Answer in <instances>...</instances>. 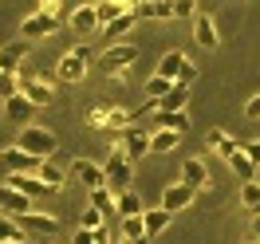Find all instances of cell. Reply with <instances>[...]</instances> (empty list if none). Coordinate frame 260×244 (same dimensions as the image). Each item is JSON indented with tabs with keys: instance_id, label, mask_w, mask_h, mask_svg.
<instances>
[{
	"instance_id": "42",
	"label": "cell",
	"mask_w": 260,
	"mask_h": 244,
	"mask_svg": "<svg viewBox=\"0 0 260 244\" xmlns=\"http://www.w3.org/2000/svg\"><path fill=\"white\" fill-rule=\"evenodd\" d=\"M241 150H244V158H248L252 165H260V138H256V142H248V146H241Z\"/></svg>"
},
{
	"instance_id": "32",
	"label": "cell",
	"mask_w": 260,
	"mask_h": 244,
	"mask_svg": "<svg viewBox=\"0 0 260 244\" xmlns=\"http://www.w3.org/2000/svg\"><path fill=\"white\" fill-rule=\"evenodd\" d=\"M91 209L103 213V217H111L114 213V193L111 189H95V193H91Z\"/></svg>"
},
{
	"instance_id": "28",
	"label": "cell",
	"mask_w": 260,
	"mask_h": 244,
	"mask_svg": "<svg viewBox=\"0 0 260 244\" xmlns=\"http://www.w3.org/2000/svg\"><path fill=\"white\" fill-rule=\"evenodd\" d=\"M181 134L174 130H150V154H170V150H178Z\"/></svg>"
},
{
	"instance_id": "1",
	"label": "cell",
	"mask_w": 260,
	"mask_h": 244,
	"mask_svg": "<svg viewBox=\"0 0 260 244\" xmlns=\"http://www.w3.org/2000/svg\"><path fill=\"white\" fill-rule=\"evenodd\" d=\"M16 91L24 98H28V102H32L36 111H40V107H51V102H55V83L48 79V75H40V71H36V67H20L16 71Z\"/></svg>"
},
{
	"instance_id": "6",
	"label": "cell",
	"mask_w": 260,
	"mask_h": 244,
	"mask_svg": "<svg viewBox=\"0 0 260 244\" xmlns=\"http://www.w3.org/2000/svg\"><path fill=\"white\" fill-rule=\"evenodd\" d=\"M134 59H138V48H134V44H111V48L95 59V67L103 71V75H122Z\"/></svg>"
},
{
	"instance_id": "9",
	"label": "cell",
	"mask_w": 260,
	"mask_h": 244,
	"mask_svg": "<svg viewBox=\"0 0 260 244\" xmlns=\"http://www.w3.org/2000/svg\"><path fill=\"white\" fill-rule=\"evenodd\" d=\"M118 150L126 154L130 162L146 158V154H150V130H142L138 122H134V126H126V130H122V142H118Z\"/></svg>"
},
{
	"instance_id": "21",
	"label": "cell",
	"mask_w": 260,
	"mask_h": 244,
	"mask_svg": "<svg viewBox=\"0 0 260 244\" xmlns=\"http://www.w3.org/2000/svg\"><path fill=\"white\" fill-rule=\"evenodd\" d=\"M55 75H59L63 83H83V79H87V63H83V59H75V55L67 51L63 59H59V67H55Z\"/></svg>"
},
{
	"instance_id": "26",
	"label": "cell",
	"mask_w": 260,
	"mask_h": 244,
	"mask_svg": "<svg viewBox=\"0 0 260 244\" xmlns=\"http://www.w3.org/2000/svg\"><path fill=\"white\" fill-rule=\"evenodd\" d=\"M205 146H209V150H217L221 158H229V154H237V150H241V146H237V142H233V138H229L225 130H221V126H213V130L205 134Z\"/></svg>"
},
{
	"instance_id": "40",
	"label": "cell",
	"mask_w": 260,
	"mask_h": 244,
	"mask_svg": "<svg viewBox=\"0 0 260 244\" xmlns=\"http://www.w3.org/2000/svg\"><path fill=\"white\" fill-rule=\"evenodd\" d=\"M59 4H63V0H40L36 12H44V16H59Z\"/></svg>"
},
{
	"instance_id": "2",
	"label": "cell",
	"mask_w": 260,
	"mask_h": 244,
	"mask_svg": "<svg viewBox=\"0 0 260 244\" xmlns=\"http://www.w3.org/2000/svg\"><path fill=\"white\" fill-rule=\"evenodd\" d=\"M138 20H185L197 16V0H142L134 8Z\"/></svg>"
},
{
	"instance_id": "41",
	"label": "cell",
	"mask_w": 260,
	"mask_h": 244,
	"mask_svg": "<svg viewBox=\"0 0 260 244\" xmlns=\"http://www.w3.org/2000/svg\"><path fill=\"white\" fill-rule=\"evenodd\" d=\"M244 114H248L252 122H260V95H252L248 102H244Z\"/></svg>"
},
{
	"instance_id": "22",
	"label": "cell",
	"mask_w": 260,
	"mask_h": 244,
	"mask_svg": "<svg viewBox=\"0 0 260 244\" xmlns=\"http://www.w3.org/2000/svg\"><path fill=\"white\" fill-rule=\"evenodd\" d=\"M8 189H16V193H24V197H51L55 193V189L44 185L40 178H8Z\"/></svg>"
},
{
	"instance_id": "31",
	"label": "cell",
	"mask_w": 260,
	"mask_h": 244,
	"mask_svg": "<svg viewBox=\"0 0 260 244\" xmlns=\"http://www.w3.org/2000/svg\"><path fill=\"white\" fill-rule=\"evenodd\" d=\"M241 205L252 213V217H260V181H244L241 185Z\"/></svg>"
},
{
	"instance_id": "8",
	"label": "cell",
	"mask_w": 260,
	"mask_h": 244,
	"mask_svg": "<svg viewBox=\"0 0 260 244\" xmlns=\"http://www.w3.org/2000/svg\"><path fill=\"white\" fill-rule=\"evenodd\" d=\"M16 225H20V232H28V240L32 236H55L59 232V221L51 217V213H24V217H16Z\"/></svg>"
},
{
	"instance_id": "5",
	"label": "cell",
	"mask_w": 260,
	"mask_h": 244,
	"mask_svg": "<svg viewBox=\"0 0 260 244\" xmlns=\"http://www.w3.org/2000/svg\"><path fill=\"white\" fill-rule=\"evenodd\" d=\"M55 134L48 130V126H24L20 130V150L24 154H32V158H40V162H48L51 154H55Z\"/></svg>"
},
{
	"instance_id": "10",
	"label": "cell",
	"mask_w": 260,
	"mask_h": 244,
	"mask_svg": "<svg viewBox=\"0 0 260 244\" xmlns=\"http://www.w3.org/2000/svg\"><path fill=\"white\" fill-rule=\"evenodd\" d=\"M55 32H59V16H44V12H32L20 24V40H40V36H55Z\"/></svg>"
},
{
	"instance_id": "14",
	"label": "cell",
	"mask_w": 260,
	"mask_h": 244,
	"mask_svg": "<svg viewBox=\"0 0 260 244\" xmlns=\"http://www.w3.org/2000/svg\"><path fill=\"white\" fill-rule=\"evenodd\" d=\"M24 213H32V197L16 193V189H8V185H0V217H24Z\"/></svg>"
},
{
	"instance_id": "36",
	"label": "cell",
	"mask_w": 260,
	"mask_h": 244,
	"mask_svg": "<svg viewBox=\"0 0 260 244\" xmlns=\"http://www.w3.org/2000/svg\"><path fill=\"white\" fill-rule=\"evenodd\" d=\"M4 240H28L12 217H0V244H4Z\"/></svg>"
},
{
	"instance_id": "44",
	"label": "cell",
	"mask_w": 260,
	"mask_h": 244,
	"mask_svg": "<svg viewBox=\"0 0 260 244\" xmlns=\"http://www.w3.org/2000/svg\"><path fill=\"white\" fill-rule=\"evenodd\" d=\"M248 240H256V244H260V217H252V236H248Z\"/></svg>"
},
{
	"instance_id": "35",
	"label": "cell",
	"mask_w": 260,
	"mask_h": 244,
	"mask_svg": "<svg viewBox=\"0 0 260 244\" xmlns=\"http://www.w3.org/2000/svg\"><path fill=\"white\" fill-rule=\"evenodd\" d=\"M79 228H87V232H99V228H107V217L103 213H95L91 205L83 209V217H79Z\"/></svg>"
},
{
	"instance_id": "7",
	"label": "cell",
	"mask_w": 260,
	"mask_h": 244,
	"mask_svg": "<svg viewBox=\"0 0 260 244\" xmlns=\"http://www.w3.org/2000/svg\"><path fill=\"white\" fill-rule=\"evenodd\" d=\"M0 169H4L8 178H36V173H40V158L24 154L20 146H12V150L0 154Z\"/></svg>"
},
{
	"instance_id": "43",
	"label": "cell",
	"mask_w": 260,
	"mask_h": 244,
	"mask_svg": "<svg viewBox=\"0 0 260 244\" xmlns=\"http://www.w3.org/2000/svg\"><path fill=\"white\" fill-rule=\"evenodd\" d=\"M71 244H95V232H87V228H79V232L71 236Z\"/></svg>"
},
{
	"instance_id": "39",
	"label": "cell",
	"mask_w": 260,
	"mask_h": 244,
	"mask_svg": "<svg viewBox=\"0 0 260 244\" xmlns=\"http://www.w3.org/2000/svg\"><path fill=\"white\" fill-rule=\"evenodd\" d=\"M71 55H75V59H83L87 67H91V59H95V55H91V44H75V48H71Z\"/></svg>"
},
{
	"instance_id": "13",
	"label": "cell",
	"mask_w": 260,
	"mask_h": 244,
	"mask_svg": "<svg viewBox=\"0 0 260 244\" xmlns=\"http://www.w3.org/2000/svg\"><path fill=\"white\" fill-rule=\"evenodd\" d=\"M193 197H197L193 189H189V185H181V181H178V185H170V189L162 193V201H158V209H166L170 217H174V213L189 209V205H193Z\"/></svg>"
},
{
	"instance_id": "3",
	"label": "cell",
	"mask_w": 260,
	"mask_h": 244,
	"mask_svg": "<svg viewBox=\"0 0 260 244\" xmlns=\"http://www.w3.org/2000/svg\"><path fill=\"white\" fill-rule=\"evenodd\" d=\"M103 178H107V189H111L114 197L126 193L130 181H134V162H130V158H126L118 146H114V150H111V158L103 162Z\"/></svg>"
},
{
	"instance_id": "15",
	"label": "cell",
	"mask_w": 260,
	"mask_h": 244,
	"mask_svg": "<svg viewBox=\"0 0 260 244\" xmlns=\"http://www.w3.org/2000/svg\"><path fill=\"white\" fill-rule=\"evenodd\" d=\"M32 114H36V107L20 95V91L12 98H4V118H8L12 126H32Z\"/></svg>"
},
{
	"instance_id": "46",
	"label": "cell",
	"mask_w": 260,
	"mask_h": 244,
	"mask_svg": "<svg viewBox=\"0 0 260 244\" xmlns=\"http://www.w3.org/2000/svg\"><path fill=\"white\" fill-rule=\"evenodd\" d=\"M244 244H256V240H244Z\"/></svg>"
},
{
	"instance_id": "4",
	"label": "cell",
	"mask_w": 260,
	"mask_h": 244,
	"mask_svg": "<svg viewBox=\"0 0 260 244\" xmlns=\"http://www.w3.org/2000/svg\"><path fill=\"white\" fill-rule=\"evenodd\" d=\"M87 126H95V130H126L134 126V111L126 107H111V102H95V107H87Z\"/></svg>"
},
{
	"instance_id": "23",
	"label": "cell",
	"mask_w": 260,
	"mask_h": 244,
	"mask_svg": "<svg viewBox=\"0 0 260 244\" xmlns=\"http://www.w3.org/2000/svg\"><path fill=\"white\" fill-rule=\"evenodd\" d=\"M170 221H174V217H170L166 209H146V213H142V225H146V240L162 236L166 228H170Z\"/></svg>"
},
{
	"instance_id": "34",
	"label": "cell",
	"mask_w": 260,
	"mask_h": 244,
	"mask_svg": "<svg viewBox=\"0 0 260 244\" xmlns=\"http://www.w3.org/2000/svg\"><path fill=\"white\" fill-rule=\"evenodd\" d=\"M95 16H99V24L107 28V24H111L114 16H122V8H118L114 0H95Z\"/></svg>"
},
{
	"instance_id": "38",
	"label": "cell",
	"mask_w": 260,
	"mask_h": 244,
	"mask_svg": "<svg viewBox=\"0 0 260 244\" xmlns=\"http://www.w3.org/2000/svg\"><path fill=\"white\" fill-rule=\"evenodd\" d=\"M16 95V75H4L0 71V98H12Z\"/></svg>"
},
{
	"instance_id": "25",
	"label": "cell",
	"mask_w": 260,
	"mask_h": 244,
	"mask_svg": "<svg viewBox=\"0 0 260 244\" xmlns=\"http://www.w3.org/2000/svg\"><path fill=\"white\" fill-rule=\"evenodd\" d=\"M181 67H185V55H181V51H166V55H162V63H158V71H154V75H162V79L178 83Z\"/></svg>"
},
{
	"instance_id": "12",
	"label": "cell",
	"mask_w": 260,
	"mask_h": 244,
	"mask_svg": "<svg viewBox=\"0 0 260 244\" xmlns=\"http://www.w3.org/2000/svg\"><path fill=\"white\" fill-rule=\"evenodd\" d=\"M24 63H28V40H12V44L0 48V71L4 75H16Z\"/></svg>"
},
{
	"instance_id": "18",
	"label": "cell",
	"mask_w": 260,
	"mask_h": 244,
	"mask_svg": "<svg viewBox=\"0 0 260 244\" xmlns=\"http://www.w3.org/2000/svg\"><path fill=\"white\" fill-rule=\"evenodd\" d=\"M181 185H189L193 193H201L209 185V165L201 162V158H189V162L181 165Z\"/></svg>"
},
{
	"instance_id": "16",
	"label": "cell",
	"mask_w": 260,
	"mask_h": 244,
	"mask_svg": "<svg viewBox=\"0 0 260 244\" xmlns=\"http://www.w3.org/2000/svg\"><path fill=\"white\" fill-rule=\"evenodd\" d=\"M67 162H71V158H63V154L55 158V154H51L48 162H40V173H36V178L44 181V185H51V189H63V178H67Z\"/></svg>"
},
{
	"instance_id": "29",
	"label": "cell",
	"mask_w": 260,
	"mask_h": 244,
	"mask_svg": "<svg viewBox=\"0 0 260 244\" xmlns=\"http://www.w3.org/2000/svg\"><path fill=\"white\" fill-rule=\"evenodd\" d=\"M134 24H138V16H134V12H122V16H114L103 32L111 36L114 44H122V36H130V28H134Z\"/></svg>"
},
{
	"instance_id": "19",
	"label": "cell",
	"mask_w": 260,
	"mask_h": 244,
	"mask_svg": "<svg viewBox=\"0 0 260 244\" xmlns=\"http://www.w3.org/2000/svg\"><path fill=\"white\" fill-rule=\"evenodd\" d=\"M71 28H75V36H91L99 28V16H95V0H87V4H79L75 12H71Z\"/></svg>"
},
{
	"instance_id": "11",
	"label": "cell",
	"mask_w": 260,
	"mask_h": 244,
	"mask_svg": "<svg viewBox=\"0 0 260 244\" xmlns=\"http://www.w3.org/2000/svg\"><path fill=\"white\" fill-rule=\"evenodd\" d=\"M71 169H75V178L87 185V193H95V189H107V178H103V165H99V162H87V158H71Z\"/></svg>"
},
{
	"instance_id": "17",
	"label": "cell",
	"mask_w": 260,
	"mask_h": 244,
	"mask_svg": "<svg viewBox=\"0 0 260 244\" xmlns=\"http://www.w3.org/2000/svg\"><path fill=\"white\" fill-rule=\"evenodd\" d=\"M193 40H197V48H205V51H213L217 48V20L213 16H205V12H197L193 16Z\"/></svg>"
},
{
	"instance_id": "30",
	"label": "cell",
	"mask_w": 260,
	"mask_h": 244,
	"mask_svg": "<svg viewBox=\"0 0 260 244\" xmlns=\"http://www.w3.org/2000/svg\"><path fill=\"white\" fill-rule=\"evenodd\" d=\"M158 114V130H174V134H185L189 130V114L181 111V114H162V111H154Z\"/></svg>"
},
{
	"instance_id": "24",
	"label": "cell",
	"mask_w": 260,
	"mask_h": 244,
	"mask_svg": "<svg viewBox=\"0 0 260 244\" xmlns=\"http://www.w3.org/2000/svg\"><path fill=\"white\" fill-rule=\"evenodd\" d=\"M114 213H118V217H142V213H146V205H142V197L138 193H118L114 197Z\"/></svg>"
},
{
	"instance_id": "37",
	"label": "cell",
	"mask_w": 260,
	"mask_h": 244,
	"mask_svg": "<svg viewBox=\"0 0 260 244\" xmlns=\"http://www.w3.org/2000/svg\"><path fill=\"white\" fill-rule=\"evenodd\" d=\"M197 75H201V71H197V67L189 63V59H185V67H181V75H178V87H193V83H197Z\"/></svg>"
},
{
	"instance_id": "27",
	"label": "cell",
	"mask_w": 260,
	"mask_h": 244,
	"mask_svg": "<svg viewBox=\"0 0 260 244\" xmlns=\"http://www.w3.org/2000/svg\"><path fill=\"white\" fill-rule=\"evenodd\" d=\"M225 162H229V169H233V173L241 178V185H244V181H256V165H252L248 158H244V150H237V154H229Z\"/></svg>"
},
{
	"instance_id": "45",
	"label": "cell",
	"mask_w": 260,
	"mask_h": 244,
	"mask_svg": "<svg viewBox=\"0 0 260 244\" xmlns=\"http://www.w3.org/2000/svg\"><path fill=\"white\" fill-rule=\"evenodd\" d=\"M4 244H32V240H4Z\"/></svg>"
},
{
	"instance_id": "33",
	"label": "cell",
	"mask_w": 260,
	"mask_h": 244,
	"mask_svg": "<svg viewBox=\"0 0 260 244\" xmlns=\"http://www.w3.org/2000/svg\"><path fill=\"white\" fill-rule=\"evenodd\" d=\"M170 87H174L170 79H162V75H150V79H146V98H150V102H158V98H166V91H170Z\"/></svg>"
},
{
	"instance_id": "20",
	"label": "cell",
	"mask_w": 260,
	"mask_h": 244,
	"mask_svg": "<svg viewBox=\"0 0 260 244\" xmlns=\"http://www.w3.org/2000/svg\"><path fill=\"white\" fill-rule=\"evenodd\" d=\"M185 102H189V87H178V83H174V87L166 91V98H158V111L162 114H181Z\"/></svg>"
}]
</instances>
